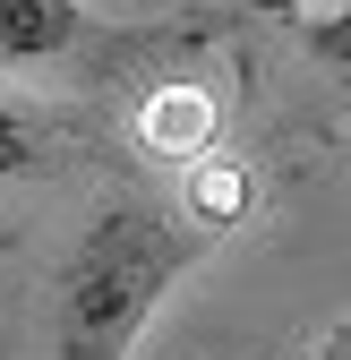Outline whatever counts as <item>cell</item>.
Masks as SVG:
<instances>
[{
  "instance_id": "6da1fadb",
  "label": "cell",
  "mask_w": 351,
  "mask_h": 360,
  "mask_svg": "<svg viewBox=\"0 0 351 360\" xmlns=\"http://www.w3.org/2000/svg\"><path fill=\"white\" fill-rule=\"evenodd\" d=\"M206 257L197 232H180L154 206H103L77 232L60 266V300H52V343L60 360H128L138 326L154 318V300Z\"/></svg>"
},
{
  "instance_id": "7a4b0ae2",
  "label": "cell",
  "mask_w": 351,
  "mask_h": 360,
  "mask_svg": "<svg viewBox=\"0 0 351 360\" xmlns=\"http://www.w3.org/2000/svg\"><path fill=\"white\" fill-rule=\"evenodd\" d=\"M86 43H112V26L86 18V0H0V69H43Z\"/></svg>"
},
{
  "instance_id": "3957f363",
  "label": "cell",
  "mask_w": 351,
  "mask_h": 360,
  "mask_svg": "<svg viewBox=\"0 0 351 360\" xmlns=\"http://www.w3.org/2000/svg\"><path fill=\"white\" fill-rule=\"evenodd\" d=\"M214 129H223V103H214L206 86H154L146 112H138V138L154 155H171V163H197L214 146Z\"/></svg>"
},
{
  "instance_id": "277c9868",
  "label": "cell",
  "mask_w": 351,
  "mask_h": 360,
  "mask_svg": "<svg viewBox=\"0 0 351 360\" xmlns=\"http://www.w3.org/2000/svg\"><path fill=\"white\" fill-rule=\"evenodd\" d=\"M189 198H197V223H240L249 214V172L240 163H197Z\"/></svg>"
},
{
  "instance_id": "5b68a950",
  "label": "cell",
  "mask_w": 351,
  "mask_h": 360,
  "mask_svg": "<svg viewBox=\"0 0 351 360\" xmlns=\"http://www.w3.org/2000/svg\"><path fill=\"white\" fill-rule=\"evenodd\" d=\"M34 155H43V129H34L9 95H0V180H9V172H26Z\"/></svg>"
},
{
  "instance_id": "8992f818",
  "label": "cell",
  "mask_w": 351,
  "mask_h": 360,
  "mask_svg": "<svg viewBox=\"0 0 351 360\" xmlns=\"http://www.w3.org/2000/svg\"><path fill=\"white\" fill-rule=\"evenodd\" d=\"M309 52H317L326 69H343V77H351V9H343V18H317V26H309Z\"/></svg>"
},
{
  "instance_id": "52a82bcc",
  "label": "cell",
  "mask_w": 351,
  "mask_h": 360,
  "mask_svg": "<svg viewBox=\"0 0 351 360\" xmlns=\"http://www.w3.org/2000/svg\"><path fill=\"white\" fill-rule=\"evenodd\" d=\"M317 360H351V318H343V326H334V335L317 343Z\"/></svg>"
},
{
  "instance_id": "ba28073f",
  "label": "cell",
  "mask_w": 351,
  "mask_h": 360,
  "mask_svg": "<svg viewBox=\"0 0 351 360\" xmlns=\"http://www.w3.org/2000/svg\"><path fill=\"white\" fill-rule=\"evenodd\" d=\"M249 9H266V18H291V9H309V0H249Z\"/></svg>"
}]
</instances>
